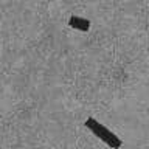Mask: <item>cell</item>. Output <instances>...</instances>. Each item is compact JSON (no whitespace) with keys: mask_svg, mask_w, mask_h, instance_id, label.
<instances>
[{"mask_svg":"<svg viewBox=\"0 0 149 149\" xmlns=\"http://www.w3.org/2000/svg\"><path fill=\"white\" fill-rule=\"evenodd\" d=\"M84 124H86V127L90 130V132L95 135V137H98V138L101 140V141H104L109 148H112V149H118V148L123 146V141L120 140V137H116V135L112 132V130H109L104 124H101L96 118H93V116H88Z\"/></svg>","mask_w":149,"mask_h":149,"instance_id":"6da1fadb","label":"cell"},{"mask_svg":"<svg viewBox=\"0 0 149 149\" xmlns=\"http://www.w3.org/2000/svg\"><path fill=\"white\" fill-rule=\"evenodd\" d=\"M90 20L88 19H84V17H79V16H72L68 19V26L73 28V30H78V31H88L90 30Z\"/></svg>","mask_w":149,"mask_h":149,"instance_id":"7a4b0ae2","label":"cell"}]
</instances>
